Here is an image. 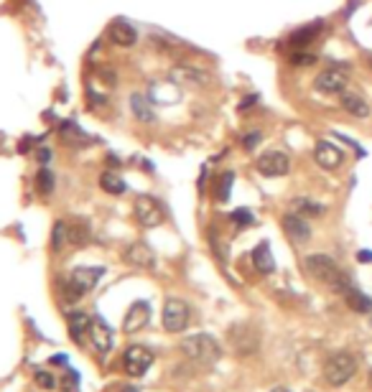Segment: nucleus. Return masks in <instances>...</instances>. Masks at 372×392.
<instances>
[{"label": "nucleus", "mask_w": 372, "mask_h": 392, "mask_svg": "<svg viewBox=\"0 0 372 392\" xmlns=\"http://www.w3.org/2000/svg\"><path fill=\"white\" fill-rule=\"evenodd\" d=\"M105 276L102 267H76L69 276L59 278V293L67 303H76L85 293H90Z\"/></svg>", "instance_id": "f257e3e1"}, {"label": "nucleus", "mask_w": 372, "mask_h": 392, "mask_svg": "<svg viewBox=\"0 0 372 392\" xmlns=\"http://www.w3.org/2000/svg\"><path fill=\"white\" fill-rule=\"evenodd\" d=\"M306 270L311 273L316 280H322V283H327L329 288H334V291L339 293H347L352 285H349L347 276L342 273V267L334 262V260L329 258V255H324V252H316V255H309V258L304 260Z\"/></svg>", "instance_id": "f03ea898"}, {"label": "nucleus", "mask_w": 372, "mask_h": 392, "mask_svg": "<svg viewBox=\"0 0 372 392\" xmlns=\"http://www.w3.org/2000/svg\"><path fill=\"white\" fill-rule=\"evenodd\" d=\"M181 351L184 357H189L196 364H204V367H211L217 364L222 357V347L220 342L209 334H194V336H186L181 342Z\"/></svg>", "instance_id": "7ed1b4c3"}, {"label": "nucleus", "mask_w": 372, "mask_h": 392, "mask_svg": "<svg viewBox=\"0 0 372 392\" xmlns=\"http://www.w3.org/2000/svg\"><path fill=\"white\" fill-rule=\"evenodd\" d=\"M355 372H357V357L349 354V351H339V354L327 359V364H324V377H327V382L331 387H344L355 377Z\"/></svg>", "instance_id": "20e7f679"}, {"label": "nucleus", "mask_w": 372, "mask_h": 392, "mask_svg": "<svg viewBox=\"0 0 372 392\" xmlns=\"http://www.w3.org/2000/svg\"><path fill=\"white\" fill-rule=\"evenodd\" d=\"M133 214H136V222L145 229H153V227L163 225V219H166V212H163L161 201L156 199V196H138L136 204H133Z\"/></svg>", "instance_id": "39448f33"}, {"label": "nucleus", "mask_w": 372, "mask_h": 392, "mask_svg": "<svg viewBox=\"0 0 372 392\" xmlns=\"http://www.w3.org/2000/svg\"><path fill=\"white\" fill-rule=\"evenodd\" d=\"M163 329L169 334H181L186 326H189V318H192V311L181 298H169L163 303Z\"/></svg>", "instance_id": "423d86ee"}, {"label": "nucleus", "mask_w": 372, "mask_h": 392, "mask_svg": "<svg viewBox=\"0 0 372 392\" xmlns=\"http://www.w3.org/2000/svg\"><path fill=\"white\" fill-rule=\"evenodd\" d=\"M153 364V351L143 344H133L127 347L123 354V367L130 377H143Z\"/></svg>", "instance_id": "0eeeda50"}, {"label": "nucleus", "mask_w": 372, "mask_h": 392, "mask_svg": "<svg viewBox=\"0 0 372 392\" xmlns=\"http://www.w3.org/2000/svg\"><path fill=\"white\" fill-rule=\"evenodd\" d=\"M255 168H258V174L268 176V178L286 176L291 171V158L283 150H268V153H262L260 158L255 161Z\"/></svg>", "instance_id": "6e6552de"}, {"label": "nucleus", "mask_w": 372, "mask_h": 392, "mask_svg": "<svg viewBox=\"0 0 372 392\" xmlns=\"http://www.w3.org/2000/svg\"><path fill=\"white\" fill-rule=\"evenodd\" d=\"M347 72L342 67H331V69H324L322 74L313 79V90L322 94H342L344 92V87H347Z\"/></svg>", "instance_id": "1a4fd4ad"}, {"label": "nucleus", "mask_w": 372, "mask_h": 392, "mask_svg": "<svg viewBox=\"0 0 372 392\" xmlns=\"http://www.w3.org/2000/svg\"><path fill=\"white\" fill-rule=\"evenodd\" d=\"M148 321H151V306H148L145 300H138V303H133V306L127 309L125 321H123V331H125V334H136V331H141V329L148 326Z\"/></svg>", "instance_id": "9d476101"}, {"label": "nucleus", "mask_w": 372, "mask_h": 392, "mask_svg": "<svg viewBox=\"0 0 372 392\" xmlns=\"http://www.w3.org/2000/svg\"><path fill=\"white\" fill-rule=\"evenodd\" d=\"M313 161H316V166H322L324 171H334V168H339L344 163V153H342V148H337V145L322 141V143H316Z\"/></svg>", "instance_id": "9b49d317"}, {"label": "nucleus", "mask_w": 372, "mask_h": 392, "mask_svg": "<svg viewBox=\"0 0 372 392\" xmlns=\"http://www.w3.org/2000/svg\"><path fill=\"white\" fill-rule=\"evenodd\" d=\"M123 258H125L127 265L138 267V270H151V267H156V252H153L145 243L127 245V250Z\"/></svg>", "instance_id": "f8f14e48"}, {"label": "nucleus", "mask_w": 372, "mask_h": 392, "mask_svg": "<svg viewBox=\"0 0 372 392\" xmlns=\"http://www.w3.org/2000/svg\"><path fill=\"white\" fill-rule=\"evenodd\" d=\"M283 229H286V234L296 245H304L311 240V227H309V222H306L301 214H296V212H293V214L288 212L286 217H283Z\"/></svg>", "instance_id": "ddd939ff"}, {"label": "nucleus", "mask_w": 372, "mask_h": 392, "mask_svg": "<svg viewBox=\"0 0 372 392\" xmlns=\"http://www.w3.org/2000/svg\"><path fill=\"white\" fill-rule=\"evenodd\" d=\"M322 31H324V21H313V23L301 25L296 31H291L288 43H291L293 49H306V46H311V43L322 36Z\"/></svg>", "instance_id": "4468645a"}, {"label": "nucleus", "mask_w": 372, "mask_h": 392, "mask_svg": "<svg viewBox=\"0 0 372 392\" xmlns=\"http://www.w3.org/2000/svg\"><path fill=\"white\" fill-rule=\"evenodd\" d=\"M90 339H92V347L100 354H107L112 349V329L102 318H92V326H90Z\"/></svg>", "instance_id": "2eb2a0df"}, {"label": "nucleus", "mask_w": 372, "mask_h": 392, "mask_svg": "<svg viewBox=\"0 0 372 392\" xmlns=\"http://www.w3.org/2000/svg\"><path fill=\"white\" fill-rule=\"evenodd\" d=\"M107 36H110L112 43H118V46H123V49H127V46H133V43L138 41V31L127 23V21H123V18L112 21Z\"/></svg>", "instance_id": "dca6fc26"}, {"label": "nucleus", "mask_w": 372, "mask_h": 392, "mask_svg": "<svg viewBox=\"0 0 372 392\" xmlns=\"http://www.w3.org/2000/svg\"><path fill=\"white\" fill-rule=\"evenodd\" d=\"M171 76H174L176 82L192 84V87H204V84H209V74H207L204 69L189 67V64H178V67H174L171 69Z\"/></svg>", "instance_id": "f3484780"}, {"label": "nucleus", "mask_w": 372, "mask_h": 392, "mask_svg": "<svg viewBox=\"0 0 372 392\" xmlns=\"http://www.w3.org/2000/svg\"><path fill=\"white\" fill-rule=\"evenodd\" d=\"M67 229H69V245H74V247H85L92 240V225L85 217H76L72 222H67Z\"/></svg>", "instance_id": "a211bd4d"}, {"label": "nucleus", "mask_w": 372, "mask_h": 392, "mask_svg": "<svg viewBox=\"0 0 372 392\" xmlns=\"http://www.w3.org/2000/svg\"><path fill=\"white\" fill-rule=\"evenodd\" d=\"M90 326H92V318L87 316V313H69L67 316V329H69V336H72V342L82 344L85 342V336H90Z\"/></svg>", "instance_id": "6ab92c4d"}, {"label": "nucleus", "mask_w": 372, "mask_h": 392, "mask_svg": "<svg viewBox=\"0 0 372 392\" xmlns=\"http://www.w3.org/2000/svg\"><path fill=\"white\" fill-rule=\"evenodd\" d=\"M250 260H253V267L262 276H271L273 270H276V260H273V252H271V245L268 243H260L250 252Z\"/></svg>", "instance_id": "aec40b11"}, {"label": "nucleus", "mask_w": 372, "mask_h": 392, "mask_svg": "<svg viewBox=\"0 0 372 392\" xmlns=\"http://www.w3.org/2000/svg\"><path fill=\"white\" fill-rule=\"evenodd\" d=\"M342 107L347 110L352 117H367L370 115V105H367V102H364L357 92H349V90L342 92Z\"/></svg>", "instance_id": "412c9836"}, {"label": "nucleus", "mask_w": 372, "mask_h": 392, "mask_svg": "<svg viewBox=\"0 0 372 392\" xmlns=\"http://www.w3.org/2000/svg\"><path fill=\"white\" fill-rule=\"evenodd\" d=\"M130 110H133V115H136L141 123H153V120H156L153 107H151V100L141 92L130 94Z\"/></svg>", "instance_id": "4be33fe9"}, {"label": "nucleus", "mask_w": 372, "mask_h": 392, "mask_svg": "<svg viewBox=\"0 0 372 392\" xmlns=\"http://www.w3.org/2000/svg\"><path fill=\"white\" fill-rule=\"evenodd\" d=\"M344 298H347V306L357 313H370L372 311V298L370 296H364L362 291H357V288H349L344 293Z\"/></svg>", "instance_id": "5701e85b"}, {"label": "nucleus", "mask_w": 372, "mask_h": 392, "mask_svg": "<svg viewBox=\"0 0 372 392\" xmlns=\"http://www.w3.org/2000/svg\"><path fill=\"white\" fill-rule=\"evenodd\" d=\"M100 189L105 194H112V196H120V194H125V181L120 178L118 174H112V171H105L100 176Z\"/></svg>", "instance_id": "b1692460"}, {"label": "nucleus", "mask_w": 372, "mask_h": 392, "mask_svg": "<svg viewBox=\"0 0 372 392\" xmlns=\"http://www.w3.org/2000/svg\"><path fill=\"white\" fill-rule=\"evenodd\" d=\"M293 212L301 214V217H322L324 207L322 204H316V201H311V199H306V196H298V199L293 201Z\"/></svg>", "instance_id": "393cba45"}, {"label": "nucleus", "mask_w": 372, "mask_h": 392, "mask_svg": "<svg viewBox=\"0 0 372 392\" xmlns=\"http://www.w3.org/2000/svg\"><path fill=\"white\" fill-rule=\"evenodd\" d=\"M232 184H235V174H232V171H227V174H222L220 178H217V186H214V196H217V201L225 204V201L229 199Z\"/></svg>", "instance_id": "a878e982"}, {"label": "nucleus", "mask_w": 372, "mask_h": 392, "mask_svg": "<svg viewBox=\"0 0 372 392\" xmlns=\"http://www.w3.org/2000/svg\"><path fill=\"white\" fill-rule=\"evenodd\" d=\"M67 243H69L67 222H56V225H54V229H51V250L59 252Z\"/></svg>", "instance_id": "bb28decb"}, {"label": "nucleus", "mask_w": 372, "mask_h": 392, "mask_svg": "<svg viewBox=\"0 0 372 392\" xmlns=\"http://www.w3.org/2000/svg\"><path fill=\"white\" fill-rule=\"evenodd\" d=\"M36 192L41 194V196H51V192H54V174H51L49 168H41L36 174Z\"/></svg>", "instance_id": "cd10ccee"}, {"label": "nucleus", "mask_w": 372, "mask_h": 392, "mask_svg": "<svg viewBox=\"0 0 372 392\" xmlns=\"http://www.w3.org/2000/svg\"><path fill=\"white\" fill-rule=\"evenodd\" d=\"M316 54H311V51L306 49H293L291 54H288V61L293 64V67H311V64H316Z\"/></svg>", "instance_id": "c85d7f7f"}, {"label": "nucleus", "mask_w": 372, "mask_h": 392, "mask_svg": "<svg viewBox=\"0 0 372 392\" xmlns=\"http://www.w3.org/2000/svg\"><path fill=\"white\" fill-rule=\"evenodd\" d=\"M229 219H232L237 227H247V225H253V222H255V217H253V212H250V209H235V212L229 214Z\"/></svg>", "instance_id": "c756f323"}, {"label": "nucleus", "mask_w": 372, "mask_h": 392, "mask_svg": "<svg viewBox=\"0 0 372 392\" xmlns=\"http://www.w3.org/2000/svg\"><path fill=\"white\" fill-rule=\"evenodd\" d=\"M36 384L43 387V390H54V387H59V380L51 377L49 372H36Z\"/></svg>", "instance_id": "7c9ffc66"}, {"label": "nucleus", "mask_w": 372, "mask_h": 392, "mask_svg": "<svg viewBox=\"0 0 372 392\" xmlns=\"http://www.w3.org/2000/svg\"><path fill=\"white\" fill-rule=\"evenodd\" d=\"M260 141H262V133H260V130L245 133V135H242V148H245V150H255L258 145H260Z\"/></svg>", "instance_id": "2f4dec72"}, {"label": "nucleus", "mask_w": 372, "mask_h": 392, "mask_svg": "<svg viewBox=\"0 0 372 392\" xmlns=\"http://www.w3.org/2000/svg\"><path fill=\"white\" fill-rule=\"evenodd\" d=\"M76 382H79V377H76V372H67L64 377H59V387L61 392H72L76 387Z\"/></svg>", "instance_id": "473e14b6"}, {"label": "nucleus", "mask_w": 372, "mask_h": 392, "mask_svg": "<svg viewBox=\"0 0 372 392\" xmlns=\"http://www.w3.org/2000/svg\"><path fill=\"white\" fill-rule=\"evenodd\" d=\"M59 133H61V138H64V141H74L76 135H82L74 123H64V125L59 127Z\"/></svg>", "instance_id": "72a5a7b5"}, {"label": "nucleus", "mask_w": 372, "mask_h": 392, "mask_svg": "<svg viewBox=\"0 0 372 392\" xmlns=\"http://www.w3.org/2000/svg\"><path fill=\"white\" fill-rule=\"evenodd\" d=\"M357 260H360V262H372V252L370 250H360V252H357Z\"/></svg>", "instance_id": "f704fd0d"}, {"label": "nucleus", "mask_w": 372, "mask_h": 392, "mask_svg": "<svg viewBox=\"0 0 372 392\" xmlns=\"http://www.w3.org/2000/svg\"><path fill=\"white\" fill-rule=\"evenodd\" d=\"M258 102V94H247V100L240 105V110H245V107H250V105H255Z\"/></svg>", "instance_id": "c9c22d12"}, {"label": "nucleus", "mask_w": 372, "mask_h": 392, "mask_svg": "<svg viewBox=\"0 0 372 392\" xmlns=\"http://www.w3.org/2000/svg\"><path fill=\"white\" fill-rule=\"evenodd\" d=\"M51 158V153H49V150H46V148H41V150H39V161H41V163H46V161H49Z\"/></svg>", "instance_id": "e433bc0d"}, {"label": "nucleus", "mask_w": 372, "mask_h": 392, "mask_svg": "<svg viewBox=\"0 0 372 392\" xmlns=\"http://www.w3.org/2000/svg\"><path fill=\"white\" fill-rule=\"evenodd\" d=\"M51 364H67V357L59 354V357H51Z\"/></svg>", "instance_id": "4c0bfd02"}, {"label": "nucleus", "mask_w": 372, "mask_h": 392, "mask_svg": "<svg viewBox=\"0 0 372 392\" xmlns=\"http://www.w3.org/2000/svg\"><path fill=\"white\" fill-rule=\"evenodd\" d=\"M110 158V166H120V158H115V156H107Z\"/></svg>", "instance_id": "58836bf2"}, {"label": "nucleus", "mask_w": 372, "mask_h": 392, "mask_svg": "<svg viewBox=\"0 0 372 392\" xmlns=\"http://www.w3.org/2000/svg\"><path fill=\"white\" fill-rule=\"evenodd\" d=\"M271 392H291V390H288V387H273Z\"/></svg>", "instance_id": "ea45409f"}, {"label": "nucleus", "mask_w": 372, "mask_h": 392, "mask_svg": "<svg viewBox=\"0 0 372 392\" xmlns=\"http://www.w3.org/2000/svg\"><path fill=\"white\" fill-rule=\"evenodd\" d=\"M123 392H138V387H123Z\"/></svg>", "instance_id": "a19ab883"}, {"label": "nucleus", "mask_w": 372, "mask_h": 392, "mask_svg": "<svg viewBox=\"0 0 372 392\" xmlns=\"http://www.w3.org/2000/svg\"><path fill=\"white\" fill-rule=\"evenodd\" d=\"M367 64H370V67H372V56H367Z\"/></svg>", "instance_id": "79ce46f5"}]
</instances>
